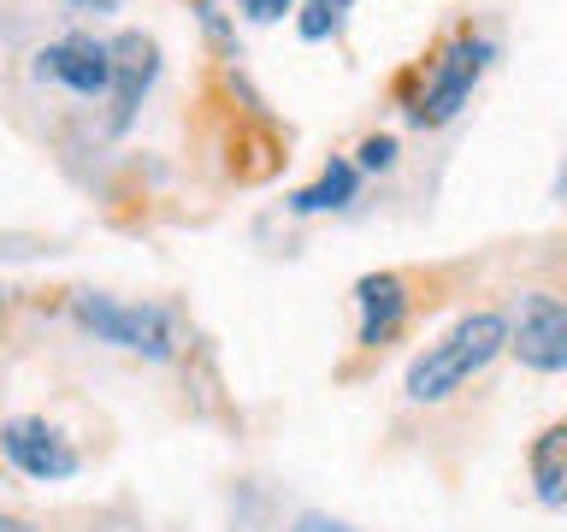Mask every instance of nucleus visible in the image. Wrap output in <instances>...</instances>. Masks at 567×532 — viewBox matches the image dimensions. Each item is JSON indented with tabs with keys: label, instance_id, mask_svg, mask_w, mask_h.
Returning <instances> with one entry per match:
<instances>
[{
	"label": "nucleus",
	"instance_id": "1",
	"mask_svg": "<svg viewBox=\"0 0 567 532\" xmlns=\"http://www.w3.org/2000/svg\"><path fill=\"white\" fill-rule=\"evenodd\" d=\"M508 344H514V331H508L503 314H467V319H455V326L443 331L414 367H408V397H414V402L455 397V390L467 385L473 372H485Z\"/></svg>",
	"mask_w": 567,
	"mask_h": 532
},
{
	"label": "nucleus",
	"instance_id": "2",
	"mask_svg": "<svg viewBox=\"0 0 567 532\" xmlns=\"http://www.w3.org/2000/svg\"><path fill=\"white\" fill-rule=\"evenodd\" d=\"M71 319L95 337V344H113V349H131V355H148V361H166L177 349V331H172V314L154 308V301H113V296H71Z\"/></svg>",
	"mask_w": 567,
	"mask_h": 532
},
{
	"label": "nucleus",
	"instance_id": "3",
	"mask_svg": "<svg viewBox=\"0 0 567 532\" xmlns=\"http://www.w3.org/2000/svg\"><path fill=\"white\" fill-rule=\"evenodd\" d=\"M491 65V42L485 35H455L450 48L437 53V65H432V78H425V89L414 95V124H443V119H455L461 106H467L473 95V83H478V71Z\"/></svg>",
	"mask_w": 567,
	"mask_h": 532
},
{
	"label": "nucleus",
	"instance_id": "4",
	"mask_svg": "<svg viewBox=\"0 0 567 532\" xmlns=\"http://www.w3.org/2000/svg\"><path fill=\"white\" fill-rule=\"evenodd\" d=\"M0 443H7V461H12V468L30 473V479H42V485L78 473V450H71V438L60 432V426L35 420V415H12L7 432H0Z\"/></svg>",
	"mask_w": 567,
	"mask_h": 532
},
{
	"label": "nucleus",
	"instance_id": "5",
	"mask_svg": "<svg viewBox=\"0 0 567 532\" xmlns=\"http://www.w3.org/2000/svg\"><path fill=\"white\" fill-rule=\"evenodd\" d=\"M35 78L65 83L71 95H113V42H95V35H65L35 53Z\"/></svg>",
	"mask_w": 567,
	"mask_h": 532
},
{
	"label": "nucleus",
	"instance_id": "6",
	"mask_svg": "<svg viewBox=\"0 0 567 532\" xmlns=\"http://www.w3.org/2000/svg\"><path fill=\"white\" fill-rule=\"evenodd\" d=\"M532 372H567V301L556 296H526L520 319H514V344H508Z\"/></svg>",
	"mask_w": 567,
	"mask_h": 532
},
{
	"label": "nucleus",
	"instance_id": "7",
	"mask_svg": "<svg viewBox=\"0 0 567 532\" xmlns=\"http://www.w3.org/2000/svg\"><path fill=\"white\" fill-rule=\"evenodd\" d=\"M154 71H159V48L148 42V35H118L113 42V131H124V124L136 119V106L142 95H148V83H154Z\"/></svg>",
	"mask_w": 567,
	"mask_h": 532
},
{
	"label": "nucleus",
	"instance_id": "8",
	"mask_svg": "<svg viewBox=\"0 0 567 532\" xmlns=\"http://www.w3.org/2000/svg\"><path fill=\"white\" fill-rule=\"evenodd\" d=\"M354 301H361V344L384 349L408 319V284L396 273H367L354 284Z\"/></svg>",
	"mask_w": 567,
	"mask_h": 532
},
{
	"label": "nucleus",
	"instance_id": "9",
	"mask_svg": "<svg viewBox=\"0 0 567 532\" xmlns=\"http://www.w3.org/2000/svg\"><path fill=\"white\" fill-rule=\"evenodd\" d=\"M532 485H538V503L567 509V420L538 432V443H532Z\"/></svg>",
	"mask_w": 567,
	"mask_h": 532
},
{
	"label": "nucleus",
	"instance_id": "10",
	"mask_svg": "<svg viewBox=\"0 0 567 532\" xmlns=\"http://www.w3.org/2000/svg\"><path fill=\"white\" fill-rule=\"evenodd\" d=\"M354 184H361V172H354L349 160H331V166L319 172V184H308V190H296V195H290V207H296V213H331V207H349V202H354Z\"/></svg>",
	"mask_w": 567,
	"mask_h": 532
},
{
	"label": "nucleus",
	"instance_id": "11",
	"mask_svg": "<svg viewBox=\"0 0 567 532\" xmlns=\"http://www.w3.org/2000/svg\"><path fill=\"white\" fill-rule=\"evenodd\" d=\"M349 0H308V18H301V35L308 42H319V35H331L337 24H343Z\"/></svg>",
	"mask_w": 567,
	"mask_h": 532
},
{
	"label": "nucleus",
	"instance_id": "12",
	"mask_svg": "<svg viewBox=\"0 0 567 532\" xmlns=\"http://www.w3.org/2000/svg\"><path fill=\"white\" fill-rule=\"evenodd\" d=\"M390 160H396V142H390V136H372V142H361V166H367V172H384Z\"/></svg>",
	"mask_w": 567,
	"mask_h": 532
},
{
	"label": "nucleus",
	"instance_id": "13",
	"mask_svg": "<svg viewBox=\"0 0 567 532\" xmlns=\"http://www.w3.org/2000/svg\"><path fill=\"white\" fill-rule=\"evenodd\" d=\"M237 7L255 18V24H272V18H284L290 12V0H237Z\"/></svg>",
	"mask_w": 567,
	"mask_h": 532
},
{
	"label": "nucleus",
	"instance_id": "14",
	"mask_svg": "<svg viewBox=\"0 0 567 532\" xmlns=\"http://www.w3.org/2000/svg\"><path fill=\"white\" fill-rule=\"evenodd\" d=\"M290 532H354V526H343V521H331V514H301V521H296Z\"/></svg>",
	"mask_w": 567,
	"mask_h": 532
},
{
	"label": "nucleus",
	"instance_id": "15",
	"mask_svg": "<svg viewBox=\"0 0 567 532\" xmlns=\"http://www.w3.org/2000/svg\"><path fill=\"white\" fill-rule=\"evenodd\" d=\"M65 7H78V12H118L124 0H65Z\"/></svg>",
	"mask_w": 567,
	"mask_h": 532
},
{
	"label": "nucleus",
	"instance_id": "16",
	"mask_svg": "<svg viewBox=\"0 0 567 532\" xmlns=\"http://www.w3.org/2000/svg\"><path fill=\"white\" fill-rule=\"evenodd\" d=\"M0 532H30L24 521H0Z\"/></svg>",
	"mask_w": 567,
	"mask_h": 532
}]
</instances>
